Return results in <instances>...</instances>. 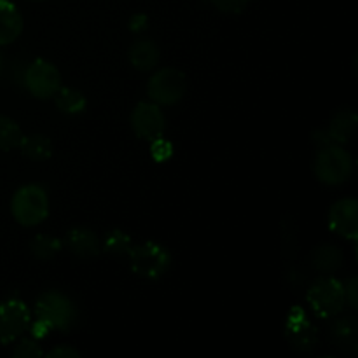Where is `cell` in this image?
Listing matches in <instances>:
<instances>
[{"instance_id": "6da1fadb", "label": "cell", "mask_w": 358, "mask_h": 358, "mask_svg": "<svg viewBox=\"0 0 358 358\" xmlns=\"http://www.w3.org/2000/svg\"><path fill=\"white\" fill-rule=\"evenodd\" d=\"M13 219L23 227H35L49 217V196L41 184H27L10 199Z\"/></svg>"}, {"instance_id": "7a4b0ae2", "label": "cell", "mask_w": 358, "mask_h": 358, "mask_svg": "<svg viewBox=\"0 0 358 358\" xmlns=\"http://www.w3.org/2000/svg\"><path fill=\"white\" fill-rule=\"evenodd\" d=\"M37 320L44 322L51 331L69 332L77 320L73 301L59 290H45L35 301Z\"/></svg>"}, {"instance_id": "3957f363", "label": "cell", "mask_w": 358, "mask_h": 358, "mask_svg": "<svg viewBox=\"0 0 358 358\" xmlns=\"http://www.w3.org/2000/svg\"><path fill=\"white\" fill-rule=\"evenodd\" d=\"M313 173L325 185L345 184L353 175L352 154L341 145L322 147L313 159Z\"/></svg>"}, {"instance_id": "277c9868", "label": "cell", "mask_w": 358, "mask_h": 358, "mask_svg": "<svg viewBox=\"0 0 358 358\" xmlns=\"http://www.w3.org/2000/svg\"><path fill=\"white\" fill-rule=\"evenodd\" d=\"M306 301L311 311L320 318H334L343 313L345 303V285L331 275L315 280L306 292Z\"/></svg>"}, {"instance_id": "5b68a950", "label": "cell", "mask_w": 358, "mask_h": 358, "mask_svg": "<svg viewBox=\"0 0 358 358\" xmlns=\"http://www.w3.org/2000/svg\"><path fill=\"white\" fill-rule=\"evenodd\" d=\"M129 266L140 278L157 280L168 273L171 266V254L157 241H145L131 247L128 254Z\"/></svg>"}, {"instance_id": "8992f818", "label": "cell", "mask_w": 358, "mask_h": 358, "mask_svg": "<svg viewBox=\"0 0 358 358\" xmlns=\"http://www.w3.org/2000/svg\"><path fill=\"white\" fill-rule=\"evenodd\" d=\"M187 93V79L182 70L173 66L159 69L147 84V94L150 101L157 103L159 107H171L177 105Z\"/></svg>"}, {"instance_id": "52a82bcc", "label": "cell", "mask_w": 358, "mask_h": 358, "mask_svg": "<svg viewBox=\"0 0 358 358\" xmlns=\"http://www.w3.org/2000/svg\"><path fill=\"white\" fill-rule=\"evenodd\" d=\"M23 83L31 96L38 100H49L62 86V73L51 62L37 58L24 70Z\"/></svg>"}, {"instance_id": "ba28073f", "label": "cell", "mask_w": 358, "mask_h": 358, "mask_svg": "<svg viewBox=\"0 0 358 358\" xmlns=\"http://www.w3.org/2000/svg\"><path fill=\"white\" fill-rule=\"evenodd\" d=\"M31 313L20 299H7L0 303V345H13L28 331Z\"/></svg>"}, {"instance_id": "9c48e42d", "label": "cell", "mask_w": 358, "mask_h": 358, "mask_svg": "<svg viewBox=\"0 0 358 358\" xmlns=\"http://www.w3.org/2000/svg\"><path fill=\"white\" fill-rule=\"evenodd\" d=\"M285 339L292 350L310 353L318 343V332L303 308H292L287 315Z\"/></svg>"}, {"instance_id": "30bf717a", "label": "cell", "mask_w": 358, "mask_h": 358, "mask_svg": "<svg viewBox=\"0 0 358 358\" xmlns=\"http://www.w3.org/2000/svg\"><path fill=\"white\" fill-rule=\"evenodd\" d=\"M129 124L138 138L150 142L157 136H163L166 129V119H164L163 108L157 103L140 101L129 115Z\"/></svg>"}, {"instance_id": "8fae6325", "label": "cell", "mask_w": 358, "mask_h": 358, "mask_svg": "<svg viewBox=\"0 0 358 358\" xmlns=\"http://www.w3.org/2000/svg\"><path fill=\"white\" fill-rule=\"evenodd\" d=\"M329 229L338 236L355 241L358 236V201L355 198H341L331 206L327 215Z\"/></svg>"}, {"instance_id": "7c38bea8", "label": "cell", "mask_w": 358, "mask_h": 358, "mask_svg": "<svg viewBox=\"0 0 358 358\" xmlns=\"http://www.w3.org/2000/svg\"><path fill=\"white\" fill-rule=\"evenodd\" d=\"M329 341L341 352H357L358 350V322L355 315H341L332 322L329 329Z\"/></svg>"}, {"instance_id": "4fadbf2b", "label": "cell", "mask_w": 358, "mask_h": 358, "mask_svg": "<svg viewBox=\"0 0 358 358\" xmlns=\"http://www.w3.org/2000/svg\"><path fill=\"white\" fill-rule=\"evenodd\" d=\"M65 245L76 257L91 259L101 252V241L93 229L84 226L72 227L65 236Z\"/></svg>"}, {"instance_id": "5bb4252c", "label": "cell", "mask_w": 358, "mask_h": 358, "mask_svg": "<svg viewBox=\"0 0 358 358\" xmlns=\"http://www.w3.org/2000/svg\"><path fill=\"white\" fill-rule=\"evenodd\" d=\"M128 56L129 63L136 70H140V72H150V70H154L159 65L161 52L156 42L150 41L149 37H140L129 45Z\"/></svg>"}, {"instance_id": "9a60e30c", "label": "cell", "mask_w": 358, "mask_h": 358, "mask_svg": "<svg viewBox=\"0 0 358 358\" xmlns=\"http://www.w3.org/2000/svg\"><path fill=\"white\" fill-rule=\"evenodd\" d=\"M357 124L358 115L355 112L352 108H341V110H338L332 115L325 131H327L332 143L343 145V143H348L353 138V135L357 131Z\"/></svg>"}, {"instance_id": "2e32d148", "label": "cell", "mask_w": 358, "mask_h": 358, "mask_svg": "<svg viewBox=\"0 0 358 358\" xmlns=\"http://www.w3.org/2000/svg\"><path fill=\"white\" fill-rule=\"evenodd\" d=\"M23 31V16L9 0H0V45L13 44Z\"/></svg>"}, {"instance_id": "e0dca14e", "label": "cell", "mask_w": 358, "mask_h": 358, "mask_svg": "<svg viewBox=\"0 0 358 358\" xmlns=\"http://www.w3.org/2000/svg\"><path fill=\"white\" fill-rule=\"evenodd\" d=\"M311 266L322 275H334L343 266V252L334 243H320L311 250Z\"/></svg>"}, {"instance_id": "ac0fdd59", "label": "cell", "mask_w": 358, "mask_h": 358, "mask_svg": "<svg viewBox=\"0 0 358 358\" xmlns=\"http://www.w3.org/2000/svg\"><path fill=\"white\" fill-rule=\"evenodd\" d=\"M24 157L35 163H42V161L49 159L52 156V142L49 136L42 135V133H35V135L21 136V142L17 145Z\"/></svg>"}, {"instance_id": "d6986e66", "label": "cell", "mask_w": 358, "mask_h": 358, "mask_svg": "<svg viewBox=\"0 0 358 358\" xmlns=\"http://www.w3.org/2000/svg\"><path fill=\"white\" fill-rule=\"evenodd\" d=\"M52 100H55L56 108L66 115H79L87 107V100L84 96V93L76 90V87L59 86V90L56 91Z\"/></svg>"}, {"instance_id": "ffe728a7", "label": "cell", "mask_w": 358, "mask_h": 358, "mask_svg": "<svg viewBox=\"0 0 358 358\" xmlns=\"http://www.w3.org/2000/svg\"><path fill=\"white\" fill-rule=\"evenodd\" d=\"M63 243L56 236L51 234H37L30 241V252L38 261H49L62 250Z\"/></svg>"}, {"instance_id": "44dd1931", "label": "cell", "mask_w": 358, "mask_h": 358, "mask_svg": "<svg viewBox=\"0 0 358 358\" xmlns=\"http://www.w3.org/2000/svg\"><path fill=\"white\" fill-rule=\"evenodd\" d=\"M21 136H23V133H21L20 124L9 115L0 114V150L9 152V150L17 149Z\"/></svg>"}, {"instance_id": "7402d4cb", "label": "cell", "mask_w": 358, "mask_h": 358, "mask_svg": "<svg viewBox=\"0 0 358 358\" xmlns=\"http://www.w3.org/2000/svg\"><path fill=\"white\" fill-rule=\"evenodd\" d=\"M131 247V238L121 229L108 231L103 238V243H101V250L110 255H128Z\"/></svg>"}, {"instance_id": "603a6c76", "label": "cell", "mask_w": 358, "mask_h": 358, "mask_svg": "<svg viewBox=\"0 0 358 358\" xmlns=\"http://www.w3.org/2000/svg\"><path fill=\"white\" fill-rule=\"evenodd\" d=\"M14 346V352L13 355L16 358H38V357H44V350H42L41 343L38 339L35 338H23L21 336Z\"/></svg>"}, {"instance_id": "cb8c5ba5", "label": "cell", "mask_w": 358, "mask_h": 358, "mask_svg": "<svg viewBox=\"0 0 358 358\" xmlns=\"http://www.w3.org/2000/svg\"><path fill=\"white\" fill-rule=\"evenodd\" d=\"M150 156L156 163H166L173 156V145L164 136H157V138L150 140Z\"/></svg>"}, {"instance_id": "d4e9b609", "label": "cell", "mask_w": 358, "mask_h": 358, "mask_svg": "<svg viewBox=\"0 0 358 358\" xmlns=\"http://www.w3.org/2000/svg\"><path fill=\"white\" fill-rule=\"evenodd\" d=\"M210 2L224 14H241L248 7L250 0H210Z\"/></svg>"}, {"instance_id": "484cf974", "label": "cell", "mask_w": 358, "mask_h": 358, "mask_svg": "<svg viewBox=\"0 0 358 358\" xmlns=\"http://www.w3.org/2000/svg\"><path fill=\"white\" fill-rule=\"evenodd\" d=\"M345 285V303L346 306H350L352 310H357L358 308V297H357V289H358V282L357 276H352Z\"/></svg>"}, {"instance_id": "4316f807", "label": "cell", "mask_w": 358, "mask_h": 358, "mask_svg": "<svg viewBox=\"0 0 358 358\" xmlns=\"http://www.w3.org/2000/svg\"><path fill=\"white\" fill-rule=\"evenodd\" d=\"M44 355L49 358H79L80 352L79 350L73 348V346L59 345V346H56V348L49 350V352L44 353Z\"/></svg>"}, {"instance_id": "83f0119b", "label": "cell", "mask_w": 358, "mask_h": 358, "mask_svg": "<svg viewBox=\"0 0 358 358\" xmlns=\"http://www.w3.org/2000/svg\"><path fill=\"white\" fill-rule=\"evenodd\" d=\"M128 27L133 34H136V35L143 34V31L149 28V17H147L145 14H135V16L129 17Z\"/></svg>"}, {"instance_id": "f1b7e54d", "label": "cell", "mask_w": 358, "mask_h": 358, "mask_svg": "<svg viewBox=\"0 0 358 358\" xmlns=\"http://www.w3.org/2000/svg\"><path fill=\"white\" fill-rule=\"evenodd\" d=\"M28 331H30L31 338H35V339H38V341H41V339H44L45 336H48L49 332H51V329H49L48 325L44 324V322L35 320L34 324H30V327H28Z\"/></svg>"}, {"instance_id": "f546056e", "label": "cell", "mask_w": 358, "mask_h": 358, "mask_svg": "<svg viewBox=\"0 0 358 358\" xmlns=\"http://www.w3.org/2000/svg\"><path fill=\"white\" fill-rule=\"evenodd\" d=\"M311 140L317 143L318 149H322V147H327V145H336V143H332V140L329 138V135H327V131H325V129H317V131H313V135H311Z\"/></svg>"}, {"instance_id": "4dcf8cb0", "label": "cell", "mask_w": 358, "mask_h": 358, "mask_svg": "<svg viewBox=\"0 0 358 358\" xmlns=\"http://www.w3.org/2000/svg\"><path fill=\"white\" fill-rule=\"evenodd\" d=\"M30 2H45V0H30Z\"/></svg>"}, {"instance_id": "1f68e13d", "label": "cell", "mask_w": 358, "mask_h": 358, "mask_svg": "<svg viewBox=\"0 0 358 358\" xmlns=\"http://www.w3.org/2000/svg\"><path fill=\"white\" fill-rule=\"evenodd\" d=\"M0 69H2V56H0Z\"/></svg>"}]
</instances>
